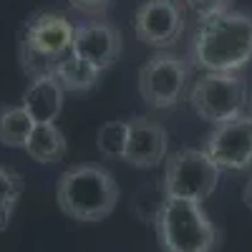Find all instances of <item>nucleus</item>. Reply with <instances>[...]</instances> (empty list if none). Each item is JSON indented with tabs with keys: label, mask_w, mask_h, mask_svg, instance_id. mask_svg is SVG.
Instances as JSON below:
<instances>
[{
	"label": "nucleus",
	"mask_w": 252,
	"mask_h": 252,
	"mask_svg": "<svg viewBox=\"0 0 252 252\" xmlns=\"http://www.w3.org/2000/svg\"><path fill=\"white\" fill-rule=\"evenodd\" d=\"M252 61V18L227 10L202 18L189 43V63L204 73H237Z\"/></svg>",
	"instance_id": "f257e3e1"
},
{
	"label": "nucleus",
	"mask_w": 252,
	"mask_h": 252,
	"mask_svg": "<svg viewBox=\"0 0 252 252\" xmlns=\"http://www.w3.org/2000/svg\"><path fill=\"white\" fill-rule=\"evenodd\" d=\"M56 202L71 220L101 222L114 212L119 202V184L103 166L81 164L58 177Z\"/></svg>",
	"instance_id": "f03ea898"
},
{
	"label": "nucleus",
	"mask_w": 252,
	"mask_h": 252,
	"mask_svg": "<svg viewBox=\"0 0 252 252\" xmlns=\"http://www.w3.org/2000/svg\"><path fill=\"white\" fill-rule=\"evenodd\" d=\"M73 23L56 10H43L28 18L18 43V58L26 76H53L58 61L73 48Z\"/></svg>",
	"instance_id": "7ed1b4c3"
},
{
	"label": "nucleus",
	"mask_w": 252,
	"mask_h": 252,
	"mask_svg": "<svg viewBox=\"0 0 252 252\" xmlns=\"http://www.w3.org/2000/svg\"><path fill=\"white\" fill-rule=\"evenodd\" d=\"M157 235L164 252H215L220 232L199 202L166 197L157 215Z\"/></svg>",
	"instance_id": "20e7f679"
},
{
	"label": "nucleus",
	"mask_w": 252,
	"mask_h": 252,
	"mask_svg": "<svg viewBox=\"0 0 252 252\" xmlns=\"http://www.w3.org/2000/svg\"><path fill=\"white\" fill-rule=\"evenodd\" d=\"M189 103L199 119L220 126L242 116L247 103V83L240 73H204L189 91Z\"/></svg>",
	"instance_id": "39448f33"
},
{
	"label": "nucleus",
	"mask_w": 252,
	"mask_h": 252,
	"mask_svg": "<svg viewBox=\"0 0 252 252\" xmlns=\"http://www.w3.org/2000/svg\"><path fill=\"white\" fill-rule=\"evenodd\" d=\"M220 166L202 149H179L166 159L164 166V194L204 202L212 197L220 182Z\"/></svg>",
	"instance_id": "423d86ee"
},
{
	"label": "nucleus",
	"mask_w": 252,
	"mask_h": 252,
	"mask_svg": "<svg viewBox=\"0 0 252 252\" xmlns=\"http://www.w3.org/2000/svg\"><path fill=\"white\" fill-rule=\"evenodd\" d=\"M192 63L174 53H157L139 71V94L146 106L152 109H172L179 103Z\"/></svg>",
	"instance_id": "0eeeda50"
},
{
	"label": "nucleus",
	"mask_w": 252,
	"mask_h": 252,
	"mask_svg": "<svg viewBox=\"0 0 252 252\" xmlns=\"http://www.w3.org/2000/svg\"><path fill=\"white\" fill-rule=\"evenodd\" d=\"M204 152L220 169H252V116H237L215 126L212 134L207 136Z\"/></svg>",
	"instance_id": "6e6552de"
},
{
	"label": "nucleus",
	"mask_w": 252,
	"mask_h": 252,
	"mask_svg": "<svg viewBox=\"0 0 252 252\" xmlns=\"http://www.w3.org/2000/svg\"><path fill=\"white\" fill-rule=\"evenodd\" d=\"M184 31V13L177 0H146L134 15V33L144 46L172 48Z\"/></svg>",
	"instance_id": "1a4fd4ad"
},
{
	"label": "nucleus",
	"mask_w": 252,
	"mask_h": 252,
	"mask_svg": "<svg viewBox=\"0 0 252 252\" xmlns=\"http://www.w3.org/2000/svg\"><path fill=\"white\" fill-rule=\"evenodd\" d=\"M71 51L103 73L121 56V33L109 20H86L73 28Z\"/></svg>",
	"instance_id": "9d476101"
},
{
	"label": "nucleus",
	"mask_w": 252,
	"mask_h": 252,
	"mask_svg": "<svg viewBox=\"0 0 252 252\" xmlns=\"http://www.w3.org/2000/svg\"><path fill=\"white\" fill-rule=\"evenodd\" d=\"M169 136L161 124L152 121L149 116H134L129 121V141H126L124 161L136 169H152L166 159Z\"/></svg>",
	"instance_id": "9b49d317"
},
{
	"label": "nucleus",
	"mask_w": 252,
	"mask_h": 252,
	"mask_svg": "<svg viewBox=\"0 0 252 252\" xmlns=\"http://www.w3.org/2000/svg\"><path fill=\"white\" fill-rule=\"evenodd\" d=\"M63 86L56 76H38L31 81V86L23 94V106L35 124H56L63 109Z\"/></svg>",
	"instance_id": "f8f14e48"
},
{
	"label": "nucleus",
	"mask_w": 252,
	"mask_h": 252,
	"mask_svg": "<svg viewBox=\"0 0 252 252\" xmlns=\"http://www.w3.org/2000/svg\"><path fill=\"white\" fill-rule=\"evenodd\" d=\"M23 149L38 164H58L66 157V136L56 124H35Z\"/></svg>",
	"instance_id": "ddd939ff"
},
{
	"label": "nucleus",
	"mask_w": 252,
	"mask_h": 252,
	"mask_svg": "<svg viewBox=\"0 0 252 252\" xmlns=\"http://www.w3.org/2000/svg\"><path fill=\"white\" fill-rule=\"evenodd\" d=\"M53 76H56V81L63 86V91L83 94V91H91L96 83H98L101 71L94 68L91 63H86L81 56H76V53L71 51V53H66V56L58 61Z\"/></svg>",
	"instance_id": "4468645a"
},
{
	"label": "nucleus",
	"mask_w": 252,
	"mask_h": 252,
	"mask_svg": "<svg viewBox=\"0 0 252 252\" xmlns=\"http://www.w3.org/2000/svg\"><path fill=\"white\" fill-rule=\"evenodd\" d=\"M35 121L23 106H3L0 109V144L23 149Z\"/></svg>",
	"instance_id": "2eb2a0df"
},
{
	"label": "nucleus",
	"mask_w": 252,
	"mask_h": 252,
	"mask_svg": "<svg viewBox=\"0 0 252 252\" xmlns=\"http://www.w3.org/2000/svg\"><path fill=\"white\" fill-rule=\"evenodd\" d=\"M20 194H23V177L15 169L0 166V232L10 227Z\"/></svg>",
	"instance_id": "dca6fc26"
},
{
	"label": "nucleus",
	"mask_w": 252,
	"mask_h": 252,
	"mask_svg": "<svg viewBox=\"0 0 252 252\" xmlns=\"http://www.w3.org/2000/svg\"><path fill=\"white\" fill-rule=\"evenodd\" d=\"M126 141H129V121H124V119L103 124L96 136L98 152L106 159H121V161H124V152H126Z\"/></svg>",
	"instance_id": "f3484780"
},
{
	"label": "nucleus",
	"mask_w": 252,
	"mask_h": 252,
	"mask_svg": "<svg viewBox=\"0 0 252 252\" xmlns=\"http://www.w3.org/2000/svg\"><path fill=\"white\" fill-rule=\"evenodd\" d=\"M232 3H235V0H184V5L192 10L199 20L209 18V15H220V13L232 10Z\"/></svg>",
	"instance_id": "a211bd4d"
},
{
	"label": "nucleus",
	"mask_w": 252,
	"mask_h": 252,
	"mask_svg": "<svg viewBox=\"0 0 252 252\" xmlns=\"http://www.w3.org/2000/svg\"><path fill=\"white\" fill-rule=\"evenodd\" d=\"M66 3L71 8H76L78 13L83 15H89V18H101V15H106L109 8L114 0H66Z\"/></svg>",
	"instance_id": "6ab92c4d"
},
{
	"label": "nucleus",
	"mask_w": 252,
	"mask_h": 252,
	"mask_svg": "<svg viewBox=\"0 0 252 252\" xmlns=\"http://www.w3.org/2000/svg\"><path fill=\"white\" fill-rule=\"evenodd\" d=\"M242 202L247 204V209H252V177L245 182V187H242Z\"/></svg>",
	"instance_id": "aec40b11"
},
{
	"label": "nucleus",
	"mask_w": 252,
	"mask_h": 252,
	"mask_svg": "<svg viewBox=\"0 0 252 252\" xmlns=\"http://www.w3.org/2000/svg\"><path fill=\"white\" fill-rule=\"evenodd\" d=\"M250 116H252V101H250Z\"/></svg>",
	"instance_id": "412c9836"
}]
</instances>
